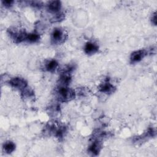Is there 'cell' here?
<instances>
[{
    "mask_svg": "<svg viewBox=\"0 0 157 157\" xmlns=\"http://www.w3.org/2000/svg\"><path fill=\"white\" fill-rule=\"evenodd\" d=\"M63 33L59 29H55L52 33V39L55 42H59L63 38Z\"/></svg>",
    "mask_w": 157,
    "mask_h": 157,
    "instance_id": "obj_6",
    "label": "cell"
},
{
    "mask_svg": "<svg viewBox=\"0 0 157 157\" xmlns=\"http://www.w3.org/2000/svg\"><path fill=\"white\" fill-rule=\"evenodd\" d=\"M61 8V3L59 1H53L49 2L48 9L52 13H57Z\"/></svg>",
    "mask_w": 157,
    "mask_h": 157,
    "instance_id": "obj_5",
    "label": "cell"
},
{
    "mask_svg": "<svg viewBox=\"0 0 157 157\" xmlns=\"http://www.w3.org/2000/svg\"><path fill=\"white\" fill-rule=\"evenodd\" d=\"M113 86L109 83H106L101 87L100 90L104 93H110L113 90Z\"/></svg>",
    "mask_w": 157,
    "mask_h": 157,
    "instance_id": "obj_9",
    "label": "cell"
},
{
    "mask_svg": "<svg viewBox=\"0 0 157 157\" xmlns=\"http://www.w3.org/2000/svg\"><path fill=\"white\" fill-rule=\"evenodd\" d=\"M85 52L87 54H93L98 50V46L93 42H88L85 46Z\"/></svg>",
    "mask_w": 157,
    "mask_h": 157,
    "instance_id": "obj_3",
    "label": "cell"
},
{
    "mask_svg": "<svg viewBox=\"0 0 157 157\" xmlns=\"http://www.w3.org/2000/svg\"><path fill=\"white\" fill-rule=\"evenodd\" d=\"M4 150L7 153H12L16 148V145L13 142H7L4 144Z\"/></svg>",
    "mask_w": 157,
    "mask_h": 157,
    "instance_id": "obj_7",
    "label": "cell"
},
{
    "mask_svg": "<svg viewBox=\"0 0 157 157\" xmlns=\"http://www.w3.org/2000/svg\"><path fill=\"white\" fill-rule=\"evenodd\" d=\"M145 53L144 50H138L133 52L131 56V60L132 62H138L144 57Z\"/></svg>",
    "mask_w": 157,
    "mask_h": 157,
    "instance_id": "obj_4",
    "label": "cell"
},
{
    "mask_svg": "<svg viewBox=\"0 0 157 157\" xmlns=\"http://www.w3.org/2000/svg\"><path fill=\"white\" fill-rule=\"evenodd\" d=\"M3 3L6 6H10L13 3V1H3Z\"/></svg>",
    "mask_w": 157,
    "mask_h": 157,
    "instance_id": "obj_12",
    "label": "cell"
},
{
    "mask_svg": "<svg viewBox=\"0 0 157 157\" xmlns=\"http://www.w3.org/2000/svg\"><path fill=\"white\" fill-rule=\"evenodd\" d=\"M99 148H100V145L98 142H95L91 145V146L90 147L89 150L90 152L94 154H97L99 151Z\"/></svg>",
    "mask_w": 157,
    "mask_h": 157,
    "instance_id": "obj_10",
    "label": "cell"
},
{
    "mask_svg": "<svg viewBox=\"0 0 157 157\" xmlns=\"http://www.w3.org/2000/svg\"><path fill=\"white\" fill-rule=\"evenodd\" d=\"M10 84L13 86L14 87L19 88V89H23L25 88L27 84L26 81L21 78H14L12 80L10 81Z\"/></svg>",
    "mask_w": 157,
    "mask_h": 157,
    "instance_id": "obj_2",
    "label": "cell"
},
{
    "mask_svg": "<svg viewBox=\"0 0 157 157\" xmlns=\"http://www.w3.org/2000/svg\"><path fill=\"white\" fill-rule=\"evenodd\" d=\"M59 95L62 101H68L74 97V92L66 87H60Z\"/></svg>",
    "mask_w": 157,
    "mask_h": 157,
    "instance_id": "obj_1",
    "label": "cell"
},
{
    "mask_svg": "<svg viewBox=\"0 0 157 157\" xmlns=\"http://www.w3.org/2000/svg\"><path fill=\"white\" fill-rule=\"evenodd\" d=\"M39 39V35L36 34V33H31L27 35V39L31 42H35L37 41H38Z\"/></svg>",
    "mask_w": 157,
    "mask_h": 157,
    "instance_id": "obj_11",
    "label": "cell"
},
{
    "mask_svg": "<svg viewBox=\"0 0 157 157\" xmlns=\"http://www.w3.org/2000/svg\"><path fill=\"white\" fill-rule=\"evenodd\" d=\"M57 66H58V63L57 61L55 60H51L47 63L46 66V69L47 71L52 72L57 68Z\"/></svg>",
    "mask_w": 157,
    "mask_h": 157,
    "instance_id": "obj_8",
    "label": "cell"
}]
</instances>
